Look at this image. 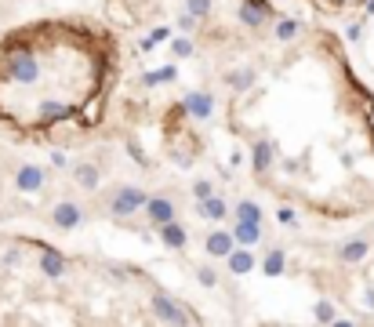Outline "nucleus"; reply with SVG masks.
<instances>
[{
    "label": "nucleus",
    "instance_id": "obj_7",
    "mask_svg": "<svg viewBox=\"0 0 374 327\" xmlns=\"http://www.w3.org/2000/svg\"><path fill=\"white\" fill-rule=\"evenodd\" d=\"M44 186H48V171L40 164H22L15 171V189H22V193H40Z\"/></svg>",
    "mask_w": 374,
    "mask_h": 327
},
{
    "label": "nucleus",
    "instance_id": "obj_8",
    "mask_svg": "<svg viewBox=\"0 0 374 327\" xmlns=\"http://www.w3.org/2000/svg\"><path fill=\"white\" fill-rule=\"evenodd\" d=\"M236 18H240L247 29H262V26L273 18V11H269L265 0H243L240 11H236Z\"/></svg>",
    "mask_w": 374,
    "mask_h": 327
},
{
    "label": "nucleus",
    "instance_id": "obj_6",
    "mask_svg": "<svg viewBox=\"0 0 374 327\" xmlns=\"http://www.w3.org/2000/svg\"><path fill=\"white\" fill-rule=\"evenodd\" d=\"M255 266H258V254H255V247H233L229 254H226V273H233V277H247V273H255Z\"/></svg>",
    "mask_w": 374,
    "mask_h": 327
},
{
    "label": "nucleus",
    "instance_id": "obj_22",
    "mask_svg": "<svg viewBox=\"0 0 374 327\" xmlns=\"http://www.w3.org/2000/svg\"><path fill=\"white\" fill-rule=\"evenodd\" d=\"M171 55H175V58H193V55H197V44H193L189 33H185V37H175V41H171Z\"/></svg>",
    "mask_w": 374,
    "mask_h": 327
},
{
    "label": "nucleus",
    "instance_id": "obj_12",
    "mask_svg": "<svg viewBox=\"0 0 374 327\" xmlns=\"http://www.w3.org/2000/svg\"><path fill=\"white\" fill-rule=\"evenodd\" d=\"M273 164H276V142L273 139H255V146H251V168H255V175H265Z\"/></svg>",
    "mask_w": 374,
    "mask_h": 327
},
{
    "label": "nucleus",
    "instance_id": "obj_15",
    "mask_svg": "<svg viewBox=\"0 0 374 327\" xmlns=\"http://www.w3.org/2000/svg\"><path fill=\"white\" fill-rule=\"evenodd\" d=\"M66 269H70L66 254L55 251V247H40V273H44V277L58 280V277H66Z\"/></svg>",
    "mask_w": 374,
    "mask_h": 327
},
{
    "label": "nucleus",
    "instance_id": "obj_17",
    "mask_svg": "<svg viewBox=\"0 0 374 327\" xmlns=\"http://www.w3.org/2000/svg\"><path fill=\"white\" fill-rule=\"evenodd\" d=\"M258 266H262V273H265V277H280V273H284V266H287L284 247H269V251H265V258L258 262Z\"/></svg>",
    "mask_w": 374,
    "mask_h": 327
},
{
    "label": "nucleus",
    "instance_id": "obj_24",
    "mask_svg": "<svg viewBox=\"0 0 374 327\" xmlns=\"http://www.w3.org/2000/svg\"><path fill=\"white\" fill-rule=\"evenodd\" d=\"M185 11L197 15V18H211L214 11V0H185Z\"/></svg>",
    "mask_w": 374,
    "mask_h": 327
},
{
    "label": "nucleus",
    "instance_id": "obj_9",
    "mask_svg": "<svg viewBox=\"0 0 374 327\" xmlns=\"http://www.w3.org/2000/svg\"><path fill=\"white\" fill-rule=\"evenodd\" d=\"M338 262L341 266H360V262L370 254V237H353V240H346V244H338Z\"/></svg>",
    "mask_w": 374,
    "mask_h": 327
},
{
    "label": "nucleus",
    "instance_id": "obj_2",
    "mask_svg": "<svg viewBox=\"0 0 374 327\" xmlns=\"http://www.w3.org/2000/svg\"><path fill=\"white\" fill-rule=\"evenodd\" d=\"M84 215H87V211H84L77 200H58V204L48 211L51 225L62 229V233H73V229H80V225H84Z\"/></svg>",
    "mask_w": 374,
    "mask_h": 327
},
{
    "label": "nucleus",
    "instance_id": "obj_30",
    "mask_svg": "<svg viewBox=\"0 0 374 327\" xmlns=\"http://www.w3.org/2000/svg\"><path fill=\"white\" fill-rule=\"evenodd\" d=\"M367 15H374V0H370V4H367Z\"/></svg>",
    "mask_w": 374,
    "mask_h": 327
},
{
    "label": "nucleus",
    "instance_id": "obj_16",
    "mask_svg": "<svg viewBox=\"0 0 374 327\" xmlns=\"http://www.w3.org/2000/svg\"><path fill=\"white\" fill-rule=\"evenodd\" d=\"M233 237H236L240 247H255V244H262V222H240V218H236Z\"/></svg>",
    "mask_w": 374,
    "mask_h": 327
},
{
    "label": "nucleus",
    "instance_id": "obj_5",
    "mask_svg": "<svg viewBox=\"0 0 374 327\" xmlns=\"http://www.w3.org/2000/svg\"><path fill=\"white\" fill-rule=\"evenodd\" d=\"M149 306H153V313H157L160 320H167V323H189L193 316L189 313H185L175 299H171V294H164V291H157V294H153V299H149Z\"/></svg>",
    "mask_w": 374,
    "mask_h": 327
},
{
    "label": "nucleus",
    "instance_id": "obj_20",
    "mask_svg": "<svg viewBox=\"0 0 374 327\" xmlns=\"http://www.w3.org/2000/svg\"><path fill=\"white\" fill-rule=\"evenodd\" d=\"M175 80H178V65H164V70H157V73H142L138 77L142 87H160V84H175Z\"/></svg>",
    "mask_w": 374,
    "mask_h": 327
},
{
    "label": "nucleus",
    "instance_id": "obj_13",
    "mask_svg": "<svg viewBox=\"0 0 374 327\" xmlns=\"http://www.w3.org/2000/svg\"><path fill=\"white\" fill-rule=\"evenodd\" d=\"M233 247H236L233 229H214V233H207V240H204V251H207L211 258H226Z\"/></svg>",
    "mask_w": 374,
    "mask_h": 327
},
{
    "label": "nucleus",
    "instance_id": "obj_27",
    "mask_svg": "<svg viewBox=\"0 0 374 327\" xmlns=\"http://www.w3.org/2000/svg\"><path fill=\"white\" fill-rule=\"evenodd\" d=\"M178 29H182V33H197V29H200V18L189 15V11H182V15H178Z\"/></svg>",
    "mask_w": 374,
    "mask_h": 327
},
{
    "label": "nucleus",
    "instance_id": "obj_21",
    "mask_svg": "<svg viewBox=\"0 0 374 327\" xmlns=\"http://www.w3.org/2000/svg\"><path fill=\"white\" fill-rule=\"evenodd\" d=\"M222 80L229 91H247V87H255V70H236V73H226Z\"/></svg>",
    "mask_w": 374,
    "mask_h": 327
},
{
    "label": "nucleus",
    "instance_id": "obj_10",
    "mask_svg": "<svg viewBox=\"0 0 374 327\" xmlns=\"http://www.w3.org/2000/svg\"><path fill=\"white\" fill-rule=\"evenodd\" d=\"M197 215H200V218H207V222H226V218L233 215V208H229L226 196L211 193L207 200H197Z\"/></svg>",
    "mask_w": 374,
    "mask_h": 327
},
{
    "label": "nucleus",
    "instance_id": "obj_3",
    "mask_svg": "<svg viewBox=\"0 0 374 327\" xmlns=\"http://www.w3.org/2000/svg\"><path fill=\"white\" fill-rule=\"evenodd\" d=\"M142 215L149 218V225H164V222L178 218V204H175L171 193H153L145 200V208H142Z\"/></svg>",
    "mask_w": 374,
    "mask_h": 327
},
{
    "label": "nucleus",
    "instance_id": "obj_25",
    "mask_svg": "<svg viewBox=\"0 0 374 327\" xmlns=\"http://www.w3.org/2000/svg\"><path fill=\"white\" fill-rule=\"evenodd\" d=\"M197 284L200 287H218V269L214 266H197Z\"/></svg>",
    "mask_w": 374,
    "mask_h": 327
},
{
    "label": "nucleus",
    "instance_id": "obj_29",
    "mask_svg": "<svg viewBox=\"0 0 374 327\" xmlns=\"http://www.w3.org/2000/svg\"><path fill=\"white\" fill-rule=\"evenodd\" d=\"M276 218L284 225H295V208H276Z\"/></svg>",
    "mask_w": 374,
    "mask_h": 327
},
{
    "label": "nucleus",
    "instance_id": "obj_19",
    "mask_svg": "<svg viewBox=\"0 0 374 327\" xmlns=\"http://www.w3.org/2000/svg\"><path fill=\"white\" fill-rule=\"evenodd\" d=\"M233 218H240V222H262V218H265V211H262V204H258V200H247V196H243V200H236V204H233Z\"/></svg>",
    "mask_w": 374,
    "mask_h": 327
},
{
    "label": "nucleus",
    "instance_id": "obj_26",
    "mask_svg": "<svg viewBox=\"0 0 374 327\" xmlns=\"http://www.w3.org/2000/svg\"><path fill=\"white\" fill-rule=\"evenodd\" d=\"M189 193H193V200H207V196L214 193V182H211V178H197V182L189 186Z\"/></svg>",
    "mask_w": 374,
    "mask_h": 327
},
{
    "label": "nucleus",
    "instance_id": "obj_1",
    "mask_svg": "<svg viewBox=\"0 0 374 327\" xmlns=\"http://www.w3.org/2000/svg\"><path fill=\"white\" fill-rule=\"evenodd\" d=\"M145 200H149V193L142 189V186H116V193L109 196V204H106V211L113 215V218H131V215H138L142 208H145Z\"/></svg>",
    "mask_w": 374,
    "mask_h": 327
},
{
    "label": "nucleus",
    "instance_id": "obj_28",
    "mask_svg": "<svg viewBox=\"0 0 374 327\" xmlns=\"http://www.w3.org/2000/svg\"><path fill=\"white\" fill-rule=\"evenodd\" d=\"M51 168H70V156L62 153V149H55V153H51Z\"/></svg>",
    "mask_w": 374,
    "mask_h": 327
},
{
    "label": "nucleus",
    "instance_id": "obj_11",
    "mask_svg": "<svg viewBox=\"0 0 374 327\" xmlns=\"http://www.w3.org/2000/svg\"><path fill=\"white\" fill-rule=\"evenodd\" d=\"M73 182L80 189H87V193H95L102 186V168L95 160H80V164H73Z\"/></svg>",
    "mask_w": 374,
    "mask_h": 327
},
{
    "label": "nucleus",
    "instance_id": "obj_4",
    "mask_svg": "<svg viewBox=\"0 0 374 327\" xmlns=\"http://www.w3.org/2000/svg\"><path fill=\"white\" fill-rule=\"evenodd\" d=\"M182 113L185 117H193V120H211L214 117V95L211 91H189L182 98Z\"/></svg>",
    "mask_w": 374,
    "mask_h": 327
},
{
    "label": "nucleus",
    "instance_id": "obj_14",
    "mask_svg": "<svg viewBox=\"0 0 374 327\" xmlns=\"http://www.w3.org/2000/svg\"><path fill=\"white\" fill-rule=\"evenodd\" d=\"M157 229H160V244L171 247V251H182L185 244H189V229H185L178 218H171V222H164V225H157Z\"/></svg>",
    "mask_w": 374,
    "mask_h": 327
},
{
    "label": "nucleus",
    "instance_id": "obj_18",
    "mask_svg": "<svg viewBox=\"0 0 374 327\" xmlns=\"http://www.w3.org/2000/svg\"><path fill=\"white\" fill-rule=\"evenodd\" d=\"M298 33H302V22H298V18H276V22H273V37H276L280 44L298 41Z\"/></svg>",
    "mask_w": 374,
    "mask_h": 327
},
{
    "label": "nucleus",
    "instance_id": "obj_23",
    "mask_svg": "<svg viewBox=\"0 0 374 327\" xmlns=\"http://www.w3.org/2000/svg\"><path fill=\"white\" fill-rule=\"evenodd\" d=\"M313 316H317V323H334V320H338V309H334V302L320 299L317 309H313Z\"/></svg>",
    "mask_w": 374,
    "mask_h": 327
}]
</instances>
